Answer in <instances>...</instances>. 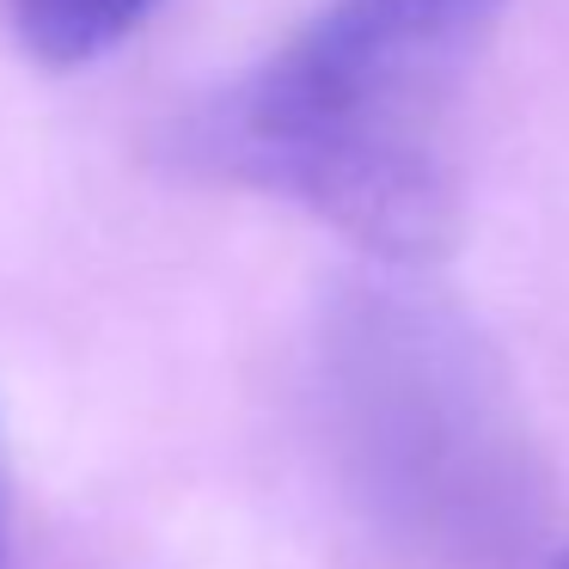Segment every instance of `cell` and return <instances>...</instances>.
<instances>
[{"label":"cell","instance_id":"obj_1","mask_svg":"<svg viewBox=\"0 0 569 569\" xmlns=\"http://www.w3.org/2000/svg\"><path fill=\"white\" fill-rule=\"evenodd\" d=\"M502 0H331L202 123L221 172L386 263L453 239L447 123Z\"/></svg>","mask_w":569,"mask_h":569},{"label":"cell","instance_id":"obj_2","mask_svg":"<svg viewBox=\"0 0 569 569\" xmlns=\"http://www.w3.org/2000/svg\"><path fill=\"white\" fill-rule=\"evenodd\" d=\"M325 392L343 466L410 539L496 557L532 539L545 478L508 380L447 307L368 288L337 307Z\"/></svg>","mask_w":569,"mask_h":569},{"label":"cell","instance_id":"obj_4","mask_svg":"<svg viewBox=\"0 0 569 569\" xmlns=\"http://www.w3.org/2000/svg\"><path fill=\"white\" fill-rule=\"evenodd\" d=\"M563 569H569V563H563Z\"/></svg>","mask_w":569,"mask_h":569},{"label":"cell","instance_id":"obj_3","mask_svg":"<svg viewBox=\"0 0 569 569\" xmlns=\"http://www.w3.org/2000/svg\"><path fill=\"white\" fill-rule=\"evenodd\" d=\"M19 43L50 68H87L129 38L160 0H0Z\"/></svg>","mask_w":569,"mask_h":569}]
</instances>
